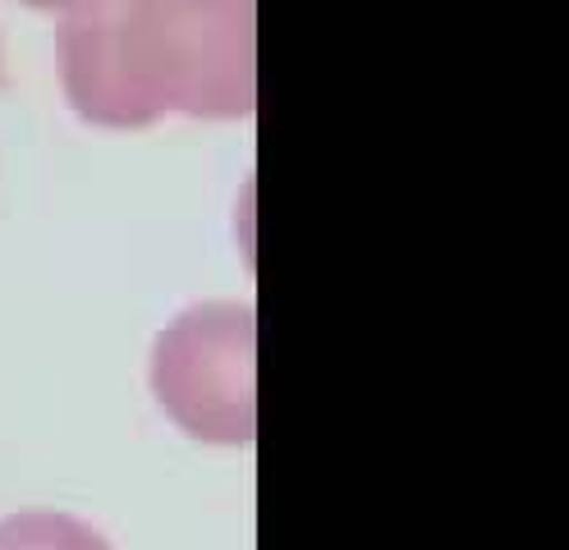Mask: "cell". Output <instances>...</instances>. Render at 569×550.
<instances>
[{
  "label": "cell",
  "mask_w": 569,
  "mask_h": 550,
  "mask_svg": "<svg viewBox=\"0 0 569 550\" xmlns=\"http://www.w3.org/2000/svg\"><path fill=\"white\" fill-rule=\"evenodd\" d=\"M60 88L97 129L248 120L258 106V6L101 0L60 19Z\"/></svg>",
  "instance_id": "obj_1"
},
{
  "label": "cell",
  "mask_w": 569,
  "mask_h": 550,
  "mask_svg": "<svg viewBox=\"0 0 569 550\" xmlns=\"http://www.w3.org/2000/svg\"><path fill=\"white\" fill-rule=\"evenodd\" d=\"M157 409L198 446L248 450L258 436V312L243 299L180 308L152 344Z\"/></svg>",
  "instance_id": "obj_2"
},
{
  "label": "cell",
  "mask_w": 569,
  "mask_h": 550,
  "mask_svg": "<svg viewBox=\"0 0 569 550\" xmlns=\"http://www.w3.org/2000/svg\"><path fill=\"white\" fill-rule=\"evenodd\" d=\"M0 550H116L111 537L64 509H19L0 519Z\"/></svg>",
  "instance_id": "obj_3"
},
{
  "label": "cell",
  "mask_w": 569,
  "mask_h": 550,
  "mask_svg": "<svg viewBox=\"0 0 569 550\" xmlns=\"http://www.w3.org/2000/svg\"><path fill=\"white\" fill-rule=\"evenodd\" d=\"M19 6L38 10V14H56V19H69V14H83V10L101 6V0H19Z\"/></svg>",
  "instance_id": "obj_4"
},
{
  "label": "cell",
  "mask_w": 569,
  "mask_h": 550,
  "mask_svg": "<svg viewBox=\"0 0 569 550\" xmlns=\"http://www.w3.org/2000/svg\"><path fill=\"white\" fill-rule=\"evenodd\" d=\"M0 69H6V60H0Z\"/></svg>",
  "instance_id": "obj_5"
}]
</instances>
